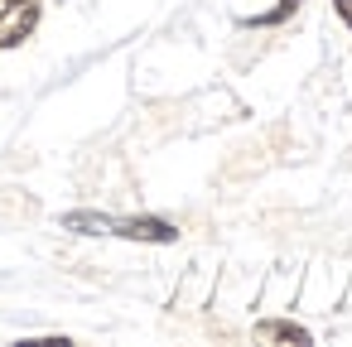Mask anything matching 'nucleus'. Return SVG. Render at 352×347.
Listing matches in <instances>:
<instances>
[{
    "mask_svg": "<svg viewBox=\"0 0 352 347\" xmlns=\"http://www.w3.org/2000/svg\"><path fill=\"white\" fill-rule=\"evenodd\" d=\"M63 227H68V232H82V236H126V241H155V246L179 241V227L164 222V217H102V212H68Z\"/></svg>",
    "mask_w": 352,
    "mask_h": 347,
    "instance_id": "nucleus-1",
    "label": "nucleus"
},
{
    "mask_svg": "<svg viewBox=\"0 0 352 347\" xmlns=\"http://www.w3.org/2000/svg\"><path fill=\"white\" fill-rule=\"evenodd\" d=\"M39 25V0H0V49H20Z\"/></svg>",
    "mask_w": 352,
    "mask_h": 347,
    "instance_id": "nucleus-2",
    "label": "nucleus"
},
{
    "mask_svg": "<svg viewBox=\"0 0 352 347\" xmlns=\"http://www.w3.org/2000/svg\"><path fill=\"white\" fill-rule=\"evenodd\" d=\"M256 337H261V342H309V328L285 323V318H265V323L256 328Z\"/></svg>",
    "mask_w": 352,
    "mask_h": 347,
    "instance_id": "nucleus-3",
    "label": "nucleus"
},
{
    "mask_svg": "<svg viewBox=\"0 0 352 347\" xmlns=\"http://www.w3.org/2000/svg\"><path fill=\"white\" fill-rule=\"evenodd\" d=\"M294 10H299V0H280V5H275V10H265V15H256L251 25H256V30H270V25H285V20H289Z\"/></svg>",
    "mask_w": 352,
    "mask_h": 347,
    "instance_id": "nucleus-4",
    "label": "nucleus"
},
{
    "mask_svg": "<svg viewBox=\"0 0 352 347\" xmlns=\"http://www.w3.org/2000/svg\"><path fill=\"white\" fill-rule=\"evenodd\" d=\"M333 10H338V20L352 30V0H333Z\"/></svg>",
    "mask_w": 352,
    "mask_h": 347,
    "instance_id": "nucleus-5",
    "label": "nucleus"
}]
</instances>
